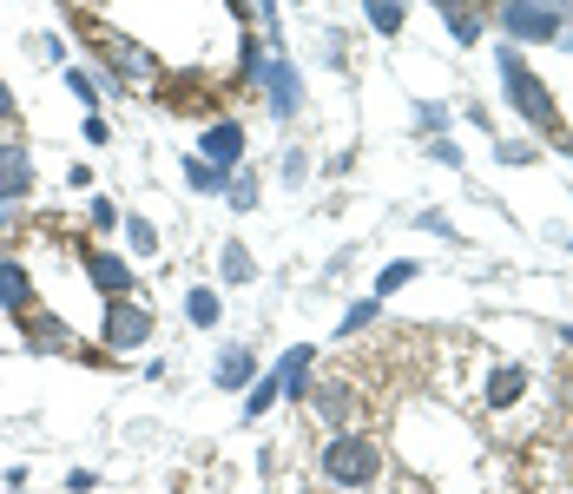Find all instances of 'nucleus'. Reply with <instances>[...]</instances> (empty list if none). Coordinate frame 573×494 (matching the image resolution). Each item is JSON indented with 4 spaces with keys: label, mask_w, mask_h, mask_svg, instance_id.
Returning a JSON list of instances; mask_svg holds the SVG:
<instances>
[{
    "label": "nucleus",
    "mask_w": 573,
    "mask_h": 494,
    "mask_svg": "<svg viewBox=\"0 0 573 494\" xmlns=\"http://www.w3.org/2000/svg\"><path fill=\"white\" fill-rule=\"evenodd\" d=\"M185 178H191V191H211V198H218V191L231 185V178H224V172H211L205 158H191V165H185Z\"/></svg>",
    "instance_id": "18"
},
{
    "label": "nucleus",
    "mask_w": 573,
    "mask_h": 494,
    "mask_svg": "<svg viewBox=\"0 0 573 494\" xmlns=\"http://www.w3.org/2000/svg\"><path fill=\"white\" fill-rule=\"evenodd\" d=\"M554 46H568V53H573V26H561V33H554Z\"/></svg>",
    "instance_id": "27"
},
{
    "label": "nucleus",
    "mask_w": 573,
    "mask_h": 494,
    "mask_svg": "<svg viewBox=\"0 0 573 494\" xmlns=\"http://www.w3.org/2000/svg\"><path fill=\"white\" fill-rule=\"evenodd\" d=\"M86 277H92L99 290H112V297H125V290H132V271H125L119 257H106V251H86Z\"/></svg>",
    "instance_id": "8"
},
{
    "label": "nucleus",
    "mask_w": 573,
    "mask_h": 494,
    "mask_svg": "<svg viewBox=\"0 0 573 494\" xmlns=\"http://www.w3.org/2000/svg\"><path fill=\"white\" fill-rule=\"evenodd\" d=\"M370 317H376V304H356V310H350V317H343V337H356V330H363V323H370Z\"/></svg>",
    "instance_id": "24"
},
{
    "label": "nucleus",
    "mask_w": 573,
    "mask_h": 494,
    "mask_svg": "<svg viewBox=\"0 0 573 494\" xmlns=\"http://www.w3.org/2000/svg\"><path fill=\"white\" fill-rule=\"evenodd\" d=\"M502 79H508V99H515V106H521V112H528L541 132H554V125H561V112H554L548 86H541L528 66H521V53H502Z\"/></svg>",
    "instance_id": "2"
},
{
    "label": "nucleus",
    "mask_w": 573,
    "mask_h": 494,
    "mask_svg": "<svg viewBox=\"0 0 573 494\" xmlns=\"http://www.w3.org/2000/svg\"><path fill=\"white\" fill-rule=\"evenodd\" d=\"M264 92H271V112H277V119H290V112H297V73H290L284 59H271V66H264Z\"/></svg>",
    "instance_id": "7"
},
{
    "label": "nucleus",
    "mask_w": 573,
    "mask_h": 494,
    "mask_svg": "<svg viewBox=\"0 0 573 494\" xmlns=\"http://www.w3.org/2000/svg\"><path fill=\"white\" fill-rule=\"evenodd\" d=\"M436 7H449V13H462V7H469V0H436Z\"/></svg>",
    "instance_id": "29"
},
{
    "label": "nucleus",
    "mask_w": 573,
    "mask_h": 494,
    "mask_svg": "<svg viewBox=\"0 0 573 494\" xmlns=\"http://www.w3.org/2000/svg\"><path fill=\"white\" fill-rule=\"evenodd\" d=\"M363 7H370V20H376V33H389V40L403 33V0H363Z\"/></svg>",
    "instance_id": "17"
},
{
    "label": "nucleus",
    "mask_w": 573,
    "mask_h": 494,
    "mask_svg": "<svg viewBox=\"0 0 573 494\" xmlns=\"http://www.w3.org/2000/svg\"><path fill=\"white\" fill-rule=\"evenodd\" d=\"M323 475L343 482V488H370V482L383 475V449H376L370 436H337V442L323 449Z\"/></svg>",
    "instance_id": "1"
},
{
    "label": "nucleus",
    "mask_w": 573,
    "mask_h": 494,
    "mask_svg": "<svg viewBox=\"0 0 573 494\" xmlns=\"http://www.w3.org/2000/svg\"><path fill=\"white\" fill-rule=\"evenodd\" d=\"M218 310H224V304H218V290H205V284L185 297V317H191V323H218Z\"/></svg>",
    "instance_id": "16"
},
{
    "label": "nucleus",
    "mask_w": 573,
    "mask_h": 494,
    "mask_svg": "<svg viewBox=\"0 0 573 494\" xmlns=\"http://www.w3.org/2000/svg\"><path fill=\"white\" fill-rule=\"evenodd\" d=\"M409 277H416V264H389V271H383V284H376V290H383V297H389V290H403V284H409Z\"/></svg>",
    "instance_id": "23"
},
{
    "label": "nucleus",
    "mask_w": 573,
    "mask_h": 494,
    "mask_svg": "<svg viewBox=\"0 0 573 494\" xmlns=\"http://www.w3.org/2000/svg\"><path fill=\"white\" fill-rule=\"evenodd\" d=\"M224 389H244L251 383V350H218V370H211Z\"/></svg>",
    "instance_id": "13"
},
{
    "label": "nucleus",
    "mask_w": 573,
    "mask_h": 494,
    "mask_svg": "<svg viewBox=\"0 0 573 494\" xmlns=\"http://www.w3.org/2000/svg\"><path fill=\"white\" fill-rule=\"evenodd\" d=\"M26 191H33V158H26V145L13 132H0V205H13Z\"/></svg>",
    "instance_id": "5"
},
{
    "label": "nucleus",
    "mask_w": 573,
    "mask_h": 494,
    "mask_svg": "<svg viewBox=\"0 0 573 494\" xmlns=\"http://www.w3.org/2000/svg\"><path fill=\"white\" fill-rule=\"evenodd\" d=\"M7 112H13V92H7V79H0V119H7Z\"/></svg>",
    "instance_id": "26"
},
{
    "label": "nucleus",
    "mask_w": 573,
    "mask_h": 494,
    "mask_svg": "<svg viewBox=\"0 0 573 494\" xmlns=\"http://www.w3.org/2000/svg\"><path fill=\"white\" fill-rule=\"evenodd\" d=\"M449 33H455L462 46H475V40H482V13H469V7H462V13H449Z\"/></svg>",
    "instance_id": "20"
},
{
    "label": "nucleus",
    "mask_w": 573,
    "mask_h": 494,
    "mask_svg": "<svg viewBox=\"0 0 573 494\" xmlns=\"http://www.w3.org/2000/svg\"><path fill=\"white\" fill-rule=\"evenodd\" d=\"M106 350H139L152 337V310L145 304H106V323H99Z\"/></svg>",
    "instance_id": "4"
},
{
    "label": "nucleus",
    "mask_w": 573,
    "mask_h": 494,
    "mask_svg": "<svg viewBox=\"0 0 573 494\" xmlns=\"http://www.w3.org/2000/svg\"><path fill=\"white\" fill-rule=\"evenodd\" d=\"M561 20H568V0H508L502 7V26L515 40H554Z\"/></svg>",
    "instance_id": "3"
},
{
    "label": "nucleus",
    "mask_w": 573,
    "mask_h": 494,
    "mask_svg": "<svg viewBox=\"0 0 573 494\" xmlns=\"http://www.w3.org/2000/svg\"><path fill=\"white\" fill-rule=\"evenodd\" d=\"M7 224H13V205H0V231H7Z\"/></svg>",
    "instance_id": "28"
},
{
    "label": "nucleus",
    "mask_w": 573,
    "mask_h": 494,
    "mask_svg": "<svg viewBox=\"0 0 573 494\" xmlns=\"http://www.w3.org/2000/svg\"><path fill=\"white\" fill-rule=\"evenodd\" d=\"M304 403H310V409H317L330 429H343V422H350V409H356V403H350V389H337V383H317Z\"/></svg>",
    "instance_id": "9"
},
{
    "label": "nucleus",
    "mask_w": 573,
    "mask_h": 494,
    "mask_svg": "<svg viewBox=\"0 0 573 494\" xmlns=\"http://www.w3.org/2000/svg\"><path fill=\"white\" fill-rule=\"evenodd\" d=\"M224 191H231V205H238V211H251V205H257V178H251V172H238Z\"/></svg>",
    "instance_id": "21"
},
{
    "label": "nucleus",
    "mask_w": 573,
    "mask_h": 494,
    "mask_svg": "<svg viewBox=\"0 0 573 494\" xmlns=\"http://www.w3.org/2000/svg\"><path fill=\"white\" fill-rule=\"evenodd\" d=\"M26 343L46 356V350H66L73 337H66V323H59V317H33V310H26Z\"/></svg>",
    "instance_id": "11"
},
{
    "label": "nucleus",
    "mask_w": 573,
    "mask_h": 494,
    "mask_svg": "<svg viewBox=\"0 0 573 494\" xmlns=\"http://www.w3.org/2000/svg\"><path fill=\"white\" fill-rule=\"evenodd\" d=\"M521 389H528V370H521V363H508V370H495V383H488V403H495V409H508Z\"/></svg>",
    "instance_id": "14"
},
{
    "label": "nucleus",
    "mask_w": 573,
    "mask_h": 494,
    "mask_svg": "<svg viewBox=\"0 0 573 494\" xmlns=\"http://www.w3.org/2000/svg\"><path fill=\"white\" fill-rule=\"evenodd\" d=\"M73 92H79V99L92 106V99H99V79H92V73H73Z\"/></svg>",
    "instance_id": "25"
},
{
    "label": "nucleus",
    "mask_w": 573,
    "mask_h": 494,
    "mask_svg": "<svg viewBox=\"0 0 573 494\" xmlns=\"http://www.w3.org/2000/svg\"><path fill=\"white\" fill-rule=\"evenodd\" d=\"M277 396H284V383H277V376H257V383L244 389V416H264Z\"/></svg>",
    "instance_id": "15"
},
{
    "label": "nucleus",
    "mask_w": 573,
    "mask_h": 494,
    "mask_svg": "<svg viewBox=\"0 0 573 494\" xmlns=\"http://www.w3.org/2000/svg\"><path fill=\"white\" fill-rule=\"evenodd\" d=\"M224 277H231V284H251V277H257V264H251L244 244H224Z\"/></svg>",
    "instance_id": "19"
},
{
    "label": "nucleus",
    "mask_w": 573,
    "mask_h": 494,
    "mask_svg": "<svg viewBox=\"0 0 573 494\" xmlns=\"http://www.w3.org/2000/svg\"><path fill=\"white\" fill-rule=\"evenodd\" d=\"M0 304H7L13 317H26V310H33V284H26V271H20V264H0Z\"/></svg>",
    "instance_id": "10"
},
{
    "label": "nucleus",
    "mask_w": 573,
    "mask_h": 494,
    "mask_svg": "<svg viewBox=\"0 0 573 494\" xmlns=\"http://www.w3.org/2000/svg\"><path fill=\"white\" fill-rule=\"evenodd\" d=\"M310 356H317V350H290V356H284V370H277V383H284L297 403L310 396Z\"/></svg>",
    "instance_id": "12"
},
{
    "label": "nucleus",
    "mask_w": 573,
    "mask_h": 494,
    "mask_svg": "<svg viewBox=\"0 0 573 494\" xmlns=\"http://www.w3.org/2000/svg\"><path fill=\"white\" fill-rule=\"evenodd\" d=\"M198 152H205V165H211V172H231V165H238V152H244V132H238L231 119H218V125L198 139Z\"/></svg>",
    "instance_id": "6"
},
{
    "label": "nucleus",
    "mask_w": 573,
    "mask_h": 494,
    "mask_svg": "<svg viewBox=\"0 0 573 494\" xmlns=\"http://www.w3.org/2000/svg\"><path fill=\"white\" fill-rule=\"evenodd\" d=\"M125 238H132V251H152V244H158V231H152L145 218H132V224H125Z\"/></svg>",
    "instance_id": "22"
}]
</instances>
